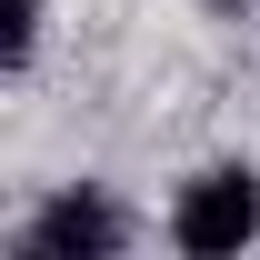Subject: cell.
<instances>
[{
	"label": "cell",
	"mask_w": 260,
	"mask_h": 260,
	"mask_svg": "<svg viewBox=\"0 0 260 260\" xmlns=\"http://www.w3.org/2000/svg\"><path fill=\"white\" fill-rule=\"evenodd\" d=\"M170 240L190 260H220V250H240V240H260V180L250 170H200L190 190L170 200Z\"/></svg>",
	"instance_id": "1"
},
{
	"label": "cell",
	"mask_w": 260,
	"mask_h": 260,
	"mask_svg": "<svg viewBox=\"0 0 260 260\" xmlns=\"http://www.w3.org/2000/svg\"><path fill=\"white\" fill-rule=\"evenodd\" d=\"M100 250H120V210L100 190H60L30 220V260H100Z\"/></svg>",
	"instance_id": "2"
}]
</instances>
